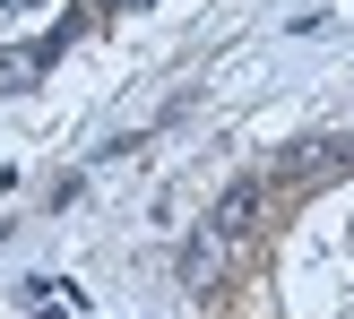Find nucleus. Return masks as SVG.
<instances>
[{
  "instance_id": "20e7f679",
  "label": "nucleus",
  "mask_w": 354,
  "mask_h": 319,
  "mask_svg": "<svg viewBox=\"0 0 354 319\" xmlns=\"http://www.w3.org/2000/svg\"><path fill=\"white\" fill-rule=\"evenodd\" d=\"M104 9H147V0H104Z\"/></svg>"
},
{
  "instance_id": "7ed1b4c3",
  "label": "nucleus",
  "mask_w": 354,
  "mask_h": 319,
  "mask_svg": "<svg viewBox=\"0 0 354 319\" xmlns=\"http://www.w3.org/2000/svg\"><path fill=\"white\" fill-rule=\"evenodd\" d=\"M35 69H44V52H9V61H0V95H17V86H35Z\"/></svg>"
},
{
  "instance_id": "f257e3e1",
  "label": "nucleus",
  "mask_w": 354,
  "mask_h": 319,
  "mask_svg": "<svg viewBox=\"0 0 354 319\" xmlns=\"http://www.w3.org/2000/svg\"><path fill=\"white\" fill-rule=\"evenodd\" d=\"M251 216H259V182H234V190L216 199V216H207V233H216V242H242Z\"/></svg>"
},
{
  "instance_id": "f03ea898",
  "label": "nucleus",
  "mask_w": 354,
  "mask_h": 319,
  "mask_svg": "<svg viewBox=\"0 0 354 319\" xmlns=\"http://www.w3.org/2000/svg\"><path fill=\"white\" fill-rule=\"evenodd\" d=\"M182 276H190V285H216V276H225V242H216V233H199V242L182 251Z\"/></svg>"
}]
</instances>
